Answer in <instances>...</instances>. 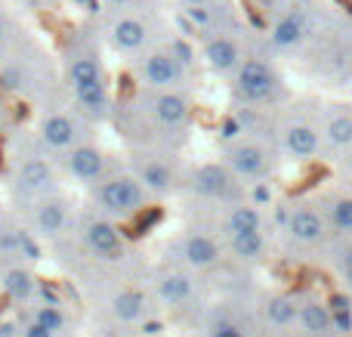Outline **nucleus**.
<instances>
[{"label": "nucleus", "instance_id": "f03ea898", "mask_svg": "<svg viewBox=\"0 0 352 337\" xmlns=\"http://www.w3.org/2000/svg\"><path fill=\"white\" fill-rule=\"evenodd\" d=\"M62 74H65V87L72 93V102L87 121L102 124L111 121L115 102L109 96L102 74V59L93 41L87 37H74L65 50V62H62Z\"/></svg>", "mask_w": 352, "mask_h": 337}, {"label": "nucleus", "instance_id": "4468645a", "mask_svg": "<svg viewBox=\"0 0 352 337\" xmlns=\"http://www.w3.org/2000/svg\"><path fill=\"white\" fill-rule=\"evenodd\" d=\"M186 186L192 195H198L201 202H210V204H235L238 195H241L238 192V177L223 161L195 167L186 177Z\"/></svg>", "mask_w": 352, "mask_h": 337}, {"label": "nucleus", "instance_id": "ddd939ff", "mask_svg": "<svg viewBox=\"0 0 352 337\" xmlns=\"http://www.w3.org/2000/svg\"><path fill=\"white\" fill-rule=\"evenodd\" d=\"M105 37L109 43L118 50V53H146V50L155 47V28L152 19L140 16L133 10H115V16L105 25Z\"/></svg>", "mask_w": 352, "mask_h": 337}, {"label": "nucleus", "instance_id": "393cba45", "mask_svg": "<svg viewBox=\"0 0 352 337\" xmlns=\"http://www.w3.org/2000/svg\"><path fill=\"white\" fill-rule=\"evenodd\" d=\"M297 325L306 331V337H328L334 331V316L328 313L322 301L316 297H303L297 309Z\"/></svg>", "mask_w": 352, "mask_h": 337}, {"label": "nucleus", "instance_id": "6ab92c4d", "mask_svg": "<svg viewBox=\"0 0 352 337\" xmlns=\"http://www.w3.org/2000/svg\"><path fill=\"white\" fill-rule=\"evenodd\" d=\"M201 56H204L207 68L217 74H235V68L241 65V59L248 56L241 37L232 31V25H223V28L204 31V47H201Z\"/></svg>", "mask_w": 352, "mask_h": 337}, {"label": "nucleus", "instance_id": "423d86ee", "mask_svg": "<svg viewBox=\"0 0 352 337\" xmlns=\"http://www.w3.org/2000/svg\"><path fill=\"white\" fill-rule=\"evenodd\" d=\"M127 167L140 177V183L146 186L152 198L173 195L186 183L170 146H130Z\"/></svg>", "mask_w": 352, "mask_h": 337}, {"label": "nucleus", "instance_id": "39448f33", "mask_svg": "<svg viewBox=\"0 0 352 337\" xmlns=\"http://www.w3.org/2000/svg\"><path fill=\"white\" fill-rule=\"evenodd\" d=\"M62 241H74L93 263H115V260L124 257L121 223L99 214V210H93V208L78 210L72 229H68V235Z\"/></svg>", "mask_w": 352, "mask_h": 337}, {"label": "nucleus", "instance_id": "bb28decb", "mask_svg": "<svg viewBox=\"0 0 352 337\" xmlns=\"http://www.w3.org/2000/svg\"><path fill=\"white\" fill-rule=\"evenodd\" d=\"M226 241H229V251L235 254L241 263H260V260L266 257V235H263V229L226 235Z\"/></svg>", "mask_w": 352, "mask_h": 337}, {"label": "nucleus", "instance_id": "473e14b6", "mask_svg": "<svg viewBox=\"0 0 352 337\" xmlns=\"http://www.w3.org/2000/svg\"><path fill=\"white\" fill-rule=\"evenodd\" d=\"M207 337H248V334H244V328L238 325V322L217 319V322H210V328H207Z\"/></svg>", "mask_w": 352, "mask_h": 337}, {"label": "nucleus", "instance_id": "5701e85b", "mask_svg": "<svg viewBox=\"0 0 352 337\" xmlns=\"http://www.w3.org/2000/svg\"><path fill=\"white\" fill-rule=\"evenodd\" d=\"M146 307H148V301L140 288H118L109 301L111 319L121 322V325H136V322H142L146 319Z\"/></svg>", "mask_w": 352, "mask_h": 337}, {"label": "nucleus", "instance_id": "20e7f679", "mask_svg": "<svg viewBox=\"0 0 352 337\" xmlns=\"http://www.w3.org/2000/svg\"><path fill=\"white\" fill-rule=\"evenodd\" d=\"M148 202H152V195H148V189L140 183V177H136L127 164H118V161L105 171L102 180H96V183L90 186V208L111 217V220H118V223H124V220H130V217H136L140 210H146Z\"/></svg>", "mask_w": 352, "mask_h": 337}, {"label": "nucleus", "instance_id": "72a5a7b5", "mask_svg": "<svg viewBox=\"0 0 352 337\" xmlns=\"http://www.w3.org/2000/svg\"><path fill=\"white\" fill-rule=\"evenodd\" d=\"M22 337H59V334H53L50 328H43L41 322H25V331H22Z\"/></svg>", "mask_w": 352, "mask_h": 337}, {"label": "nucleus", "instance_id": "c9c22d12", "mask_svg": "<svg viewBox=\"0 0 352 337\" xmlns=\"http://www.w3.org/2000/svg\"><path fill=\"white\" fill-rule=\"evenodd\" d=\"M105 3H109L111 10H133L136 0H105Z\"/></svg>", "mask_w": 352, "mask_h": 337}, {"label": "nucleus", "instance_id": "f257e3e1", "mask_svg": "<svg viewBox=\"0 0 352 337\" xmlns=\"http://www.w3.org/2000/svg\"><path fill=\"white\" fill-rule=\"evenodd\" d=\"M111 121L130 146H173L186 136L192 102L182 90H148L115 105Z\"/></svg>", "mask_w": 352, "mask_h": 337}, {"label": "nucleus", "instance_id": "4c0bfd02", "mask_svg": "<svg viewBox=\"0 0 352 337\" xmlns=\"http://www.w3.org/2000/svg\"><path fill=\"white\" fill-rule=\"evenodd\" d=\"M3 127H6V111H3V105H0V133H3Z\"/></svg>", "mask_w": 352, "mask_h": 337}, {"label": "nucleus", "instance_id": "412c9836", "mask_svg": "<svg viewBox=\"0 0 352 337\" xmlns=\"http://www.w3.org/2000/svg\"><path fill=\"white\" fill-rule=\"evenodd\" d=\"M324 232H328V220H324V214L318 208H312V204H300V208H294L291 217H287V235H291V241L300 248L318 245V241L324 239Z\"/></svg>", "mask_w": 352, "mask_h": 337}, {"label": "nucleus", "instance_id": "b1692460", "mask_svg": "<svg viewBox=\"0 0 352 337\" xmlns=\"http://www.w3.org/2000/svg\"><path fill=\"white\" fill-rule=\"evenodd\" d=\"M0 288L6 297L19 303H31L37 294V279L31 276L28 263H12V266H0Z\"/></svg>", "mask_w": 352, "mask_h": 337}, {"label": "nucleus", "instance_id": "aec40b11", "mask_svg": "<svg viewBox=\"0 0 352 337\" xmlns=\"http://www.w3.org/2000/svg\"><path fill=\"white\" fill-rule=\"evenodd\" d=\"M34 235L28 232V226L22 223V217L0 210V266L12 263H31L37 257Z\"/></svg>", "mask_w": 352, "mask_h": 337}, {"label": "nucleus", "instance_id": "9d476101", "mask_svg": "<svg viewBox=\"0 0 352 337\" xmlns=\"http://www.w3.org/2000/svg\"><path fill=\"white\" fill-rule=\"evenodd\" d=\"M136 78L148 90H186L188 62H182L173 47H152L140 53Z\"/></svg>", "mask_w": 352, "mask_h": 337}, {"label": "nucleus", "instance_id": "7c9ffc66", "mask_svg": "<svg viewBox=\"0 0 352 337\" xmlns=\"http://www.w3.org/2000/svg\"><path fill=\"white\" fill-rule=\"evenodd\" d=\"M328 223L337 232L352 235V195H340L328 204Z\"/></svg>", "mask_w": 352, "mask_h": 337}, {"label": "nucleus", "instance_id": "6e6552de", "mask_svg": "<svg viewBox=\"0 0 352 337\" xmlns=\"http://www.w3.org/2000/svg\"><path fill=\"white\" fill-rule=\"evenodd\" d=\"M19 217H22V223L28 226V232L34 235V239L59 245L68 235V229H72L78 210L62 195V189H56V192H50V195H41V198H34V202H28L25 208H19Z\"/></svg>", "mask_w": 352, "mask_h": 337}, {"label": "nucleus", "instance_id": "c756f323", "mask_svg": "<svg viewBox=\"0 0 352 337\" xmlns=\"http://www.w3.org/2000/svg\"><path fill=\"white\" fill-rule=\"evenodd\" d=\"M31 307H34L28 316L31 322H41L43 328H50V331L59 334V337L68 334V313L59 307V303H34L31 301Z\"/></svg>", "mask_w": 352, "mask_h": 337}, {"label": "nucleus", "instance_id": "c85d7f7f", "mask_svg": "<svg viewBox=\"0 0 352 337\" xmlns=\"http://www.w3.org/2000/svg\"><path fill=\"white\" fill-rule=\"evenodd\" d=\"M297 309L300 301H294L287 294H272L266 301V307H263V316H266V322L272 328H291L297 322Z\"/></svg>", "mask_w": 352, "mask_h": 337}, {"label": "nucleus", "instance_id": "cd10ccee", "mask_svg": "<svg viewBox=\"0 0 352 337\" xmlns=\"http://www.w3.org/2000/svg\"><path fill=\"white\" fill-rule=\"evenodd\" d=\"M250 229H263V214L256 204H244L235 202L229 204L223 217V232L226 235H235V232H250Z\"/></svg>", "mask_w": 352, "mask_h": 337}, {"label": "nucleus", "instance_id": "4be33fe9", "mask_svg": "<svg viewBox=\"0 0 352 337\" xmlns=\"http://www.w3.org/2000/svg\"><path fill=\"white\" fill-rule=\"evenodd\" d=\"M281 149L297 161H309L322 149V130L309 121H291L281 127Z\"/></svg>", "mask_w": 352, "mask_h": 337}, {"label": "nucleus", "instance_id": "a211bd4d", "mask_svg": "<svg viewBox=\"0 0 352 337\" xmlns=\"http://www.w3.org/2000/svg\"><path fill=\"white\" fill-rule=\"evenodd\" d=\"M152 294L161 307H170V309H186L195 303L198 297V279H195L192 270L186 266H164V270L155 272L152 279Z\"/></svg>", "mask_w": 352, "mask_h": 337}, {"label": "nucleus", "instance_id": "7ed1b4c3", "mask_svg": "<svg viewBox=\"0 0 352 337\" xmlns=\"http://www.w3.org/2000/svg\"><path fill=\"white\" fill-rule=\"evenodd\" d=\"M59 164L56 158L41 146V140H25L19 149L10 155V198L12 204L25 208L28 202L59 189Z\"/></svg>", "mask_w": 352, "mask_h": 337}, {"label": "nucleus", "instance_id": "f704fd0d", "mask_svg": "<svg viewBox=\"0 0 352 337\" xmlns=\"http://www.w3.org/2000/svg\"><path fill=\"white\" fill-rule=\"evenodd\" d=\"M340 270H343V276H346V282L352 285V245L343 251V257H340Z\"/></svg>", "mask_w": 352, "mask_h": 337}, {"label": "nucleus", "instance_id": "58836bf2", "mask_svg": "<svg viewBox=\"0 0 352 337\" xmlns=\"http://www.w3.org/2000/svg\"><path fill=\"white\" fill-rule=\"evenodd\" d=\"M275 3H287V0H275Z\"/></svg>", "mask_w": 352, "mask_h": 337}, {"label": "nucleus", "instance_id": "f8f14e48", "mask_svg": "<svg viewBox=\"0 0 352 337\" xmlns=\"http://www.w3.org/2000/svg\"><path fill=\"white\" fill-rule=\"evenodd\" d=\"M223 164L248 183H266L275 171V158L263 142L256 140H232L223 149Z\"/></svg>", "mask_w": 352, "mask_h": 337}, {"label": "nucleus", "instance_id": "a878e982", "mask_svg": "<svg viewBox=\"0 0 352 337\" xmlns=\"http://www.w3.org/2000/svg\"><path fill=\"white\" fill-rule=\"evenodd\" d=\"M322 140L331 149H352V111L346 105H334L322 121Z\"/></svg>", "mask_w": 352, "mask_h": 337}, {"label": "nucleus", "instance_id": "2f4dec72", "mask_svg": "<svg viewBox=\"0 0 352 337\" xmlns=\"http://www.w3.org/2000/svg\"><path fill=\"white\" fill-rule=\"evenodd\" d=\"M16 22L10 19V12L0 6V59H3L10 50H16Z\"/></svg>", "mask_w": 352, "mask_h": 337}, {"label": "nucleus", "instance_id": "2eb2a0df", "mask_svg": "<svg viewBox=\"0 0 352 337\" xmlns=\"http://www.w3.org/2000/svg\"><path fill=\"white\" fill-rule=\"evenodd\" d=\"M56 164H59L62 177H68V180H74V183L90 189L96 180L105 177V171H109L115 161H111L93 140H87V142H80V146H72L68 152L56 155Z\"/></svg>", "mask_w": 352, "mask_h": 337}, {"label": "nucleus", "instance_id": "dca6fc26", "mask_svg": "<svg viewBox=\"0 0 352 337\" xmlns=\"http://www.w3.org/2000/svg\"><path fill=\"white\" fill-rule=\"evenodd\" d=\"M312 34H316V12H312V6L294 3L275 16L272 28H269V43L278 53H291V50L303 47Z\"/></svg>", "mask_w": 352, "mask_h": 337}, {"label": "nucleus", "instance_id": "0eeeda50", "mask_svg": "<svg viewBox=\"0 0 352 337\" xmlns=\"http://www.w3.org/2000/svg\"><path fill=\"white\" fill-rule=\"evenodd\" d=\"M37 140L50 155H62L72 146L93 140V121H87L74 102H50L37 124Z\"/></svg>", "mask_w": 352, "mask_h": 337}, {"label": "nucleus", "instance_id": "1a4fd4ad", "mask_svg": "<svg viewBox=\"0 0 352 337\" xmlns=\"http://www.w3.org/2000/svg\"><path fill=\"white\" fill-rule=\"evenodd\" d=\"M232 90L244 105H269L278 99L281 78L266 56H244L232 74Z\"/></svg>", "mask_w": 352, "mask_h": 337}, {"label": "nucleus", "instance_id": "f3484780", "mask_svg": "<svg viewBox=\"0 0 352 337\" xmlns=\"http://www.w3.org/2000/svg\"><path fill=\"white\" fill-rule=\"evenodd\" d=\"M170 254H173L176 266H186V270H192V272L217 270L219 260H223L219 241L213 239L210 232H201V229H192V232H186L182 239H176Z\"/></svg>", "mask_w": 352, "mask_h": 337}, {"label": "nucleus", "instance_id": "e433bc0d", "mask_svg": "<svg viewBox=\"0 0 352 337\" xmlns=\"http://www.w3.org/2000/svg\"><path fill=\"white\" fill-rule=\"evenodd\" d=\"M179 3H186V6H204V3H217V0H179Z\"/></svg>", "mask_w": 352, "mask_h": 337}, {"label": "nucleus", "instance_id": "9b49d317", "mask_svg": "<svg viewBox=\"0 0 352 337\" xmlns=\"http://www.w3.org/2000/svg\"><path fill=\"white\" fill-rule=\"evenodd\" d=\"M0 65V80L6 90L12 93H25V96H41L50 90V68L43 62V56H28L22 50H10L3 56Z\"/></svg>", "mask_w": 352, "mask_h": 337}]
</instances>
